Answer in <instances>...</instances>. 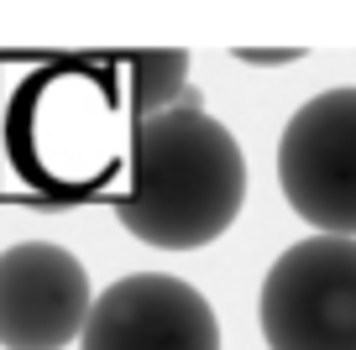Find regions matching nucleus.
<instances>
[{
  "instance_id": "nucleus-1",
  "label": "nucleus",
  "mask_w": 356,
  "mask_h": 350,
  "mask_svg": "<svg viewBox=\"0 0 356 350\" xmlns=\"http://www.w3.org/2000/svg\"><path fill=\"white\" fill-rule=\"evenodd\" d=\"M241 199V147L194 94L136 121L131 194L115 199V219L136 241L157 251H200L236 225Z\"/></svg>"
},
{
  "instance_id": "nucleus-2",
  "label": "nucleus",
  "mask_w": 356,
  "mask_h": 350,
  "mask_svg": "<svg viewBox=\"0 0 356 350\" xmlns=\"http://www.w3.org/2000/svg\"><path fill=\"white\" fill-rule=\"evenodd\" d=\"M267 350H356V241L314 235L267 267Z\"/></svg>"
},
{
  "instance_id": "nucleus-3",
  "label": "nucleus",
  "mask_w": 356,
  "mask_h": 350,
  "mask_svg": "<svg viewBox=\"0 0 356 350\" xmlns=\"http://www.w3.org/2000/svg\"><path fill=\"white\" fill-rule=\"evenodd\" d=\"M278 183L320 235H356V89L304 99L278 136Z\"/></svg>"
},
{
  "instance_id": "nucleus-4",
  "label": "nucleus",
  "mask_w": 356,
  "mask_h": 350,
  "mask_svg": "<svg viewBox=\"0 0 356 350\" xmlns=\"http://www.w3.org/2000/svg\"><path fill=\"white\" fill-rule=\"evenodd\" d=\"M84 350H220V324L200 288L168 272L111 283L79 329Z\"/></svg>"
},
{
  "instance_id": "nucleus-5",
  "label": "nucleus",
  "mask_w": 356,
  "mask_h": 350,
  "mask_svg": "<svg viewBox=\"0 0 356 350\" xmlns=\"http://www.w3.org/2000/svg\"><path fill=\"white\" fill-rule=\"evenodd\" d=\"M89 277L63 246L26 241L0 251V345L63 350L89 319Z\"/></svg>"
},
{
  "instance_id": "nucleus-6",
  "label": "nucleus",
  "mask_w": 356,
  "mask_h": 350,
  "mask_svg": "<svg viewBox=\"0 0 356 350\" xmlns=\"http://www.w3.org/2000/svg\"><path fill=\"white\" fill-rule=\"evenodd\" d=\"M184 74H189V53H131V78H136V105L142 115H157L178 99L184 89Z\"/></svg>"
},
{
  "instance_id": "nucleus-7",
  "label": "nucleus",
  "mask_w": 356,
  "mask_h": 350,
  "mask_svg": "<svg viewBox=\"0 0 356 350\" xmlns=\"http://www.w3.org/2000/svg\"><path fill=\"white\" fill-rule=\"evenodd\" d=\"M236 58H241V63H293L299 53H252V47H241Z\"/></svg>"
}]
</instances>
